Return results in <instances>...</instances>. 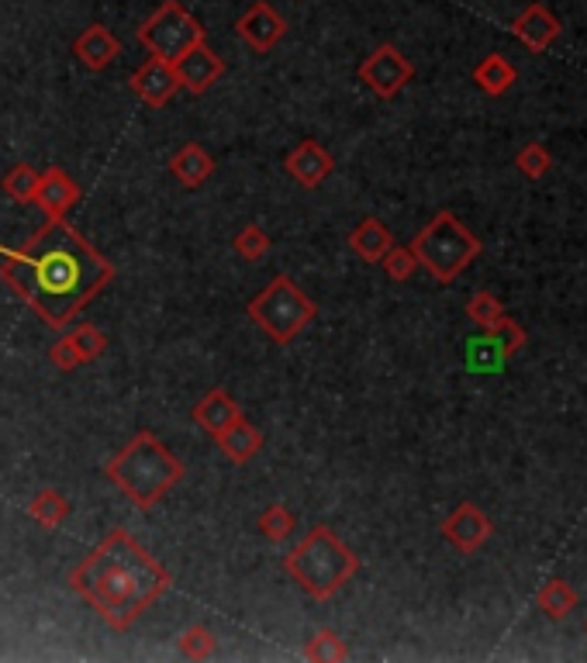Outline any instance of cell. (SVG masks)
I'll use <instances>...</instances> for the list:
<instances>
[{"mask_svg": "<svg viewBox=\"0 0 587 663\" xmlns=\"http://www.w3.org/2000/svg\"><path fill=\"white\" fill-rule=\"evenodd\" d=\"M73 55H77V63L84 69L101 73V69H107L122 55V42H118V35L111 31L107 25H87L77 35V42H73Z\"/></svg>", "mask_w": 587, "mask_h": 663, "instance_id": "cell-14", "label": "cell"}, {"mask_svg": "<svg viewBox=\"0 0 587 663\" xmlns=\"http://www.w3.org/2000/svg\"><path fill=\"white\" fill-rule=\"evenodd\" d=\"M69 343L77 346L84 364H93V359H101L107 353V335L98 326H77L69 332Z\"/></svg>", "mask_w": 587, "mask_h": 663, "instance_id": "cell-32", "label": "cell"}, {"mask_svg": "<svg viewBox=\"0 0 587 663\" xmlns=\"http://www.w3.org/2000/svg\"><path fill=\"white\" fill-rule=\"evenodd\" d=\"M235 31H239V39L245 46L263 55V52H270L283 39L288 22H283V17L273 11V4H267V0H256V4L235 22Z\"/></svg>", "mask_w": 587, "mask_h": 663, "instance_id": "cell-12", "label": "cell"}, {"mask_svg": "<svg viewBox=\"0 0 587 663\" xmlns=\"http://www.w3.org/2000/svg\"><path fill=\"white\" fill-rule=\"evenodd\" d=\"M467 318H470L477 329L495 332L501 321H505V305H501V301L490 294V291H477V294L467 301Z\"/></svg>", "mask_w": 587, "mask_h": 663, "instance_id": "cell-27", "label": "cell"}, {"mask_svg": "<svg viewBox=\"0 0 587 663\" xmlns=\"http://www.w3.org/2000/svg\"><path fill=\"white\" fill-rule=\"evenodd\" d=\"M515 80H519V69L511 60H505L501 52H490L473 66V84H477L487 98H505V93L515 87Z\"/></svg>", "mask_w": 587, "mask_h": 663, "instance_id": "cell-20", "label": "cell"}, {"mask_svg": "<svg viewBox=\"0 0 587 663\" xmlns=\"http://www.w3.org/2000/svg\"><path fill=\"white\" fill-rule=\"evenodd\" d=\"M239 415H242V408H239L235 397H232L229 391L215 387V391H207V394L201 397V401L194 405L191 419H194V422L215 439V435H221L225 429H229V425L239 419Z\"/></svg>", "mask_w": 587, "mask_h": 663, "instance_id": "cell-17", "label": "cell"}, {"mask_svg": "<svg viewBox=\"0 0 587 663\" xmlns=\"http://www.w3.org/2000/svg\"><path fill=\"white\" fill-rule=\"evenodd\" d=\"M283 169H288V174H291L301 187L315 191V187L326 183L329 174L335 169V156H332L321 142L305 139V142H297L291 153H288V160H283Z\"/></svg>", "mask_w": 587, "mask_h": 663, "instance_id": "cell-13", "label": "cell"}, {"mask_svg": "<svg viewBox=\"0 0 587 663\" xmlns=\"http://www.w3.org/2000/svg\"><path fill=\"white\" fill-rule=\"evenodd\" d=\"M28 515L42 528H60L69 519V501L55 487H42V490H35V498L28 501Z\"/></svg>", "mask_w": 587, "mask_h": 663, "instance_id": "cell-23", "label": "cell"}, {"mask_svg": "<svg viewBox=\"0 0 587 663\" xmlns=\"http://www.w3.org/2000/svg\"><path fill=\"white\" fill-rule=\"evenodd\" d=\"M174 69H177V80H180V90L187 93H207L221 77H225V60L207 46V42H197L187 52H180L174 60Z\"/></svg>", "mask_w": 587, "mask_h": 663, "instance_id": "cell-9", "label": "cell"}, {"mask_svg": "<svg viewBox=\"0 0 587 663\" xmlns=\"http://www.w3.org/2000/svg\"><path fill=\"white\" fill-rule=\"evenodd\" d=\"M0 280L46 326L63 329L115 280V263L93 250L66 218H49L25 245L0 250Z\"/></svg>", "mask_w": 587, "mask_h": 663, "instance_id": "cell-1", "label": "cell"}, {"mask_svg": "<svg viewBox=\"0 0 587 663\" xmlns=\"http://www.w3.org/2000/svg\"><path fill=\"white\" fill-rule=\"evenodd\" d=\"M411 253L419 259V267L432 273V280L452 283L481 256V239L452 212H439L411 239Z\"/></svg>", "mask_w": 587, "mask_h": 663, "instance_id": "cell-5", "label": "cell"}, {"mask_svg": "<svg viewBox=\"0 0 587 663\" xmlns=\"http://www.w3.org/2000/svg\"><path fill=\"white\" fill-rule=\"evenodd\" d=\"M391 245H394V235L381 218H363L349 232V250L363 263H381Z\"/></svg>", "mask_w": 587, "mask_h": 663, "instance_id": "cell-21", "label": "cell"}, {"mask_svg": "<svg viewBox=\"0 0 587 663\" xmlns=\"http://www.w3.org/2000/svg\"><path fill=\"white\" fill-rule=\"evenodd\" d=\"M381 270L387 273V280L405 283V280L414 277V270H419V259H414L411 245H391V250L384 253V259H381Z\"/></svg>", "mask_w": 587, "mask_h": 663, "instance_id": "cell-31", "label": "cell"}, {"mask_svg": "<svg viewBox=\"0 0 587 663\" xmlns=\"http://www.w3.org/2000/svg\"><path fill=\"white\" fill-rule=\"evenodd\" d=\"M215 443L221 449V457L225 460H232V463H250L256 452L263 449V432L250 422V419H239L225 429L221 435H215Z\"/></svg>", "mask_w": 587, "mask_h": 663, "instance_id": "cell-19", "label": "cell"}, {"mask_svg": "<svg viewBox=\"0 0 587 663\" xmlns=\"http://www.w3.org/2000/svg\"><path fill=\"white\" fill-rule=\"evenodd\" d=\"M490 533H495V525H490V519L473 501H460L443 522V539L452 549H460V553H477L490 539Z\"/></svg>", "mask_w": 587, "mask_h": 663, "instance_id": "cell-10", "label": "cell"}, {"mask_svg": "<svg viewBox=\"0 0 587 663\" xmlns=\"http://www.w3.org/2000/svg\"><path fill=\"white\" fill-rule=\"evenodd\" d=\"M256 528L263 533V539H270V543H288L294 536V528H297V519H294V511L288 505H267L263 508V515L256 522Z\"/></svg>", "mask_w": 587, "mask_h": 663, "instance_id": "cell-24", "label": "cell"}, {"mask_svg": "<svg viewBox=\"0 0 587 663\" xmlns=\"http://www.w3.org/2000/svg\"><path fill=\"white\" fill-rule=\"evenodd\" d=\"M39 169L35 166H28V163H17V166H11L8 174H4V180H0V191H4L11 201H17V204H31L35 201V187H39Z\"/></svg>", "mask_w": 587, "mask_h": 663, "instance_id": "cell-25", "label": "cell"}, {"mask_svg": "<svg viewBox=\"0 0 587 663\" xmlns=\"http://www.w3.org/2000/svg\"><path fill=\"white\" fill-rule=\"evenodd\" d=\"M77 201H80L77 180H73L66 169L52 166L39 177V187H35V201L31 204H39L46 212V218H66V212H69V207H77Z\"/></svg>", "mask_w": 587, "mask_h": 663, "instance_id": "cell-15", "label": "cell"}, {"mask_svg": "<svg viewBox=\"0 0 587 663\" xmlns=\"http://www.w3.org/2000/svg\"><path fill=\"white\" fill-rule=\"evenodd\" d=\"M136 39L149 55H159V60L174 63L180 52L204 42V28H201L197 17L180 4V0H166V4H159L139 25Z\"/></svg>", "mask_w": 587, "mask_h": 663, "instance_id": "cell-7", "label": "cell"}, {"mask_svg": "<svg viewBox=\"0 0 587 663\" xmlns=\"http://www.w3.org/2000/svg\"><path fill=\"white\" fill-rule=\"evenodd\" d=\"M511 31L515 39L528 49V52H543L560 39V17L549 11L546 4H528L515 22H511Z\"/></svg>", "mask_w": 587, "mask_h": 663, "instance_id": "cell-16", "label": "cell"}, {"mask_svg": "<svg viewBox=\"0 0 587 663\" xmlns=\"http://www.w3.org/2000/svg\"><path fill=\"white\" fill-rule=\"evenodd\" d=\"M283 571L291 574V581L315 601H329L339 587H346L356 571L359 557L339 539L329 525L308 528L305 539H297L291 546V553L283 557Z\"/></svg>", "mask_w": 587, "mask_h": 663, "instance_id": "cell-4", "label": "cell"}, {"mask_svg": "<svg viewBox=\"0 0 587 663\" xmlns=\"http://www.w3.org/2000/svg\"><path fill=\"white\" fill-rule=\"evenodd\" d=\"M577 591L571 584H566L563 577H549L543 587H539V595H536V604H539V612L546 615V619H553V622H560V619H566L571 615L574 609H577Z\"/></svg>", "mask_w": 587, "mask_h": 663, "instance_id": "cell-22", "label": "cell"}, {"mask_svg": "<svg viewBox=\"0 0 587 663\" xmlns=\"http://www.w3.org/2000/svg\"><path fill=\"white\" fill-rule=\"evenodd\" d=\"M245 311H250V318L273 339L277 346H288L301 335V329H308L315 321L318 305L288 273H280L250 301Z\"/></svg>", "mask_w": 587, "mask_h": 663, "instance_id": "cell-6", "label": "cell"}, {"mask_svg": "<svg viewBox=\"0 0 587 663\" xmlns=\"http://www.w3.org/2000/svg\"><path fill=\"white\" fill-rule=\"evenodd\" d=\"M177 650L183 660H212L218 650V639L207 625H191V629L177 639Z\"/></svg>", "mask_w": 587, "mask_h": 663, "instance_id": "cell-29", "label": "cell"}, {"mask_svg": "<svg viewBox=\"0 0 587 663\" xmlns=\"http://www.w3.org/2000/svg\"><path fill=\"white\" fill-rule=\"evenodd\" d=\"M270 235L259 229V225H242V229L235 232V239H232V250L242 256V259H250V263H256V259H263L270 253Z\"/></svg>", "mask_w": 587, "mask_h": 663, "instance_id": "cell-30", "label": "cell"}, {"mask_svg": "<svg viewBox=\"0 0 587 663\" xmlns=\"http://www.w3.org/2000/svg\"><path fill=\"white\" fill-rule=\"evenodd\" d=\"M169 174H174V177L187 187V191H197L201 183L212 180L215 160H212V153H207L204 145L187 142V145L177 149L174 156H169Z\"/></svg>", "mask_w": 587, "mask_h": 663, "instance_id": "cell-18", "label": "cell"}, {"mask_svg": "<svg viewBox=\"0 0 587 663\" xmlns=\"http://www.w3.org/2000/svg\"><path fill=\"white\" fill-rule=\"evenodd\" d=\"M169 584L174 577L166 566L125 528L107 533L69 571V587L77 591V598L115 633L131 629L169 591Z\"/></svg>", "mask_w": 587, "mask_h": 663, "instance_id": "cell-2", "label": "cell"}, {"mask_svg": "<svg viewBox=\"0 0 587 663\" xmlns=\"http://www.w3.org/2000/svg\"><path fill=\"white\" fill-rule=\"evenodd\" d=\"M183 463L145 429L131 435V443L107 460V481L142 511L156 508L163 495L183 481Z\"/></svg>", "mask_w": 587, "mask_h": 663, "instance_id": "cell-3", "label": "cell"}, {"mask_svg": "<svg viewBox=\"0 0 587 663\" xmlns=\"http://www.w3.org/2000/svg\"><path fill=\"white\" fill-rule=\"evenodd\" d=\"M584 629H587V622H584Z\"/></svg>", "mask_w": 587, "mask_h": 663, "instance_id": "cell-34", "label": "cell"}, {"mask_svg": "<svg viewBox=\"0 0 587 663\" xmlns=\"http://www.w3.org/2000/svg\"><path fill=\"white\" fill-rule=\"evenodd\" d=\"M515 169L525 180H543L549 169H553V156L543 142H525L515 153Z\"/></svg>", "mask_w": 587, "mask_h": 663, "instance_id": "cell-28", "label": "cell"}, {"mask_svg": "<svg viewBox=\"0 0 587 663\" xmlns=\"http://www.w3.org/2000/svg\"><path fill=\"white\" fill-rule=\"evenodd\" d=\"M49 364H52L55 370H63V373H73L77 367H84V359H80L77 346L69 343V335H60V339H55V343L49 346Z\"/></svg>", "mask_w": 587, "mask_h": 663, "instance_id": "cell-33", "label": "cell"}, {"mask_svg": "<svg viewBox=\"0 0 587 663\" xmlns=\"http://www.w3.org/2000/svg\"><path fill=\"white\" fill-rule=\"evenodd\" d=\"M131 90L136 98L149 107H166L174 101V93L180 90L177 69L169 60H159V55H149V60L131 73Z\"/></svg>", "mask_w": 587, "mask_h": 663, "instance_id": "cell-11", "label": "cell"}, {"mask_svg": "<svg viewBox=\"0 0 587 663\" xmlns=\"http://www.w3.org/2000/svg\"><path fill=\"white\" fill-rule=\"evenodd\" d=\"M356 77L363 80V87H370L381 101L397 98L411 80H414V66L411 60H405V52H397L394 46H377L363 63H359Z\"/></svg>", "mask_w": 587, "mask_h": 663, "instance_id": "cell-8", "label": "cell"}, {"mask_svg": "<svg viewBox=\"0 0 587 663\" xmlns=\"http://www.w3.org/2000/svg\"><path fill=\"white\" fill-rule=\"evenodd\" d=\"M305 656L315 660V663H343V660H349V647L335 629H318L305 642Z\"/></svg>", "mask_w": 587, "mask_h": 663, "instance_id": "cell-26", "label": "cell"}]
</instances>
